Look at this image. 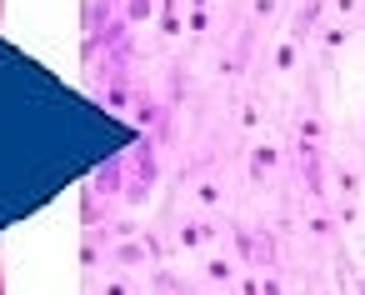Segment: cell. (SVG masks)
Here are the masks:
<instances>
[{"instance_id": "cell-4", "label": "cell", "mask_w": 365, "mask_h": 295, "mask_svg": "<svg viewBox=\"0 0 365 295\" xmlns=\"http://www.w3.org/2000/svg\"><path fill=\"white\" fill-rule=\"evenodd\" d=\"M275 66L290 71V66H295V46H280V51H275Z\"/></svg>"}, {"instance_id": "cell-5", "label": "cell", "mask_w": 365, "mask_h": 295, "mask_svg": "<svg viewBox=\"0 0 365 295\" xmlns=\"http://www.w3.org/2000/svg\"><path fill=\"white\" fill-rule=\"evenodd\" d=\"M210 275H215V280H230V260L215 255V260H210Z\"/></svg>"}, {"instance_id": "cell-6", "label": "cell", "mask_w": 365, "mask_h": 295, "mask_svg": "<svg viewBox=\"0 0 365 295\" xmlns=\"http://www.w3.org/2000/svg\"><path fill=\"white\" fill-rule=\"evenodd\" d=\"M150 16V0H130V21H145Z\"/></svg>"}, {"instance_id": "cell-7", "label": "cell", "mask_w": 365, "mask_h": 295, "mask_svg": "<svg viewBox=\"0 0 365 295\" xmlns=\"http://www.w3.org/2000/svg\"><path fill=\"white\" fill-rule=\"evenodd\" d=\"M360 295H365V280H360Z\"/></svg>"}, {"instance_id": "cell-1", "label": "cell", "mask_w": 365, "mask_h": 295, "mask_svg": "<svg viewBox=\"0 0 365 295\" xmlns=\"http://www.w3.org/2000/svg\"><path fill=\"white\" fill-rule=\"evenodd\" d=\"M235 245H240V255H245L250 265H255V260H260V265H270V240H265V235L240 230V235H235Z\"/></svg>"}, {"instance_id": "cell-2", "label": "cell", "mask_w": 365, "mask_h": 295, "mask_svg": "<svg viewBox=\"0 0 365 295\" xmlns=\"http://www.w3.org/2000/svg\"><path fill=\"white\" fill-rule=\"evenodd\" d=\"M180 240H185V245H205V240H210V225H205V220H190Z\"/></svg>"}, {"instance_id": "cell-3", "label": "cell", "mask_w": 365, "mask_h": 295, "mask_svg": "<svg viewBox=\"0 0 365 295\" xmlns=\"http://www.w3.org/2000/svg\"><path fill=\"white\" fill-rule=\"evenodd\" d=\"M140 255H145L140 245H120V250H115V265H140Z\"/></svg>"}]
</instances>
